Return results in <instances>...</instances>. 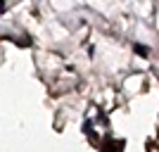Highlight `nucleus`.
I'll return each mask as SVG.
<instances>
[{
	"mask_svg": "<svg viewBox=\"0 0 159 152\" xmlns=\"http://www.w3.org/2000/svg\"><path fill=\"white\" fill-rule=\"evenodd\" d=\"M133 50H135L138 55H143V57H145V55H150V48H147V45H140V43H135V45H133Z\"/></svg>",
	"mask_w": 159,
	"mask_h": 152,
	"instance_id": "1",
	"label": "nucleus"
}]
</instances>
